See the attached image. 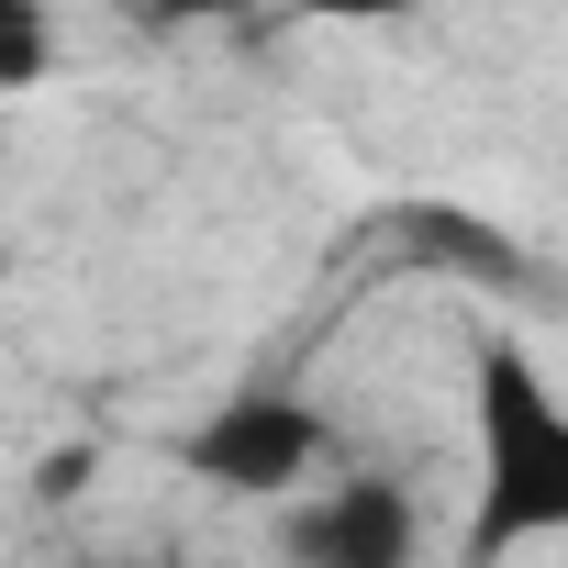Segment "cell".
Masks as SVG:
<instances>
[{"instance_id":"cell-1","label":"cell","mask_w":568,"mask_h":568,"mask_svg":"<svg viewBox=\"0 0 568 568\" xmlns=\"http://www.w3.org/2000/svg\"><path fill=\"white\" fill-rule=\"evenodd\" d=\"M468 402H479V501H468V568H501L546 535H568V402L557 379L490 335L479 368H468Z\"/></svg>"},{"instance_id":"cell-2","label":"cell","mask_w":568,"mask_h":568,"mask_svg":"<svg viewBox=\"0 0 568 568\" xmlns=\"http://www.w3.org/2000/svg\"><path fill=\"white\" fill-rule=\"evenodd\" d=\"M313 457H324V413L291 402V390H245V402L201 413L190 446H179V468L212 479V490H234V501H278V490H302Z\"/></svg>"},{"instance_id":"cell-3","label":"cell","mask_w":568,"mask_h":568,"mask_svg":"<svg viewBox=\"0 0 568 568\" xmlns=\"http://www.w3.org/2000/svg\"><path fill=\"white\" fill-rule=\"evenodd\" d=\"M278 546H291V568H424V513H413L402 479L357 468L324 501H302Z\"/></svg>"},{"instance_id":"cell-4","label":"cell","mask_w":568,"mask_h":568,"mask_svg":"<svg viewBox=\"0 0 568 568\" xmlns=\"http://www.w3.org/2000/svg\"><path fill=\"white\" fill-rule=\"evenodd\" d=\"M57 68V23H45V0H0V90H34Z\"/></svg>"}]
</instances>
